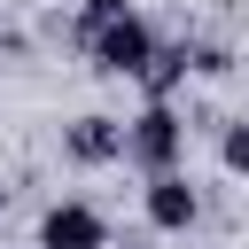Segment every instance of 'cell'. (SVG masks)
Listing matches in <instances>:
<instances>
[{
  "label": "cell",
  "instance_id": "3957f363",
  "mask_svg": "<svg viewBox=\"0 0 249 249\" xmlns=\"http://www.w3.org/2000/svg\"><path fill=\"white\" fill-rule=\"evenodd\" d=\"M62 156H70L78 171H101V163H124V117H101V109L70 117V124H62Z\"/></svg>",
  "mask_w": 249,
  "mask_h": 249
},
{
  "label": "cell",
  "instance_id": "8992f818",
  "mask_svg": "<svg viewBox=\"0 0 249 249\" xmlns=\"http://www.w3.org/2000/svg\"><path fill=\"white\" fill-rule=\"evenodd\" d=\"M187 70H195V47H187V39H156V54H148V70H140L132 86H140L148 101H171V93L187 86Z\"/></svg>",
  "mask_w": 249,
  "mask_h": 249
},
{
  "label": "cell",
  "instance_id": "30bf717a",
  "mask_svg": "<svg viewBox=\"0 0 249 249\" xmlns=\"http://www.w3.org/2000/svg\"><path fill=\"white\" fill-rule=\"evenodd\" d=\"M0 39H8V23H0Z\"/></svg>",
  "mask_w": 249,
  "mask_h": 249
},
{
  "label": "cell",
  "instance_id": "7a4b0ae2",
  "mask_svg": "<svg viewBox=\"0 0 249 249\" xmlns=\"http://www.w3.org/2000/svg\"><path fill=\"white\" fill-rule=\"evenodd\" d=\"M124 163L148 171H179L187 163V117L171 101H140V117H124Z\"/></svg>",
  "mask_w": 249,
  "mask_h": 249
},
{
  "label": "cell",
  "instance_id": "52a82bcc",
  "mask_svg": "<svg viewBox=\"0 0 249 249\" xmlns=\"http://www.w3.org/2000/svg\"><path fill=\"white\" fill-rule=\"evenodd\" d=\"M218 163H226L233 179H249V117H233V124L218 132Z\"/></svg>",
  "mask_w": 249,
  "mask_h": 249
},
{
  "label": "cell",
  "instance_id": "277c9868",
  "mask_svg": "<svg viewBox=\"0 0 249 249\" xmlns=\"http://www.w3.org/2000/svg\"><path fill=\"white\" fill-rule=\"evenodd\" d=\"M140 210H148V226H156V233H187V226L202 218V195H195V179H187V171H148Z\"/></svg>",
  "mask_w": 249,
  "mask_h": 249
},
{
  "label": "cell",
  "instance_id": "9c48e42d",
  "mask_svg": "<svg viewBox=\"0 0 249 249\" xmlns=\"http://www.w3.org/2000/svg\"><path fill=\"white\" fill-rule=\"evenodd\" d=\"M0 210H8V187H0Z\"/></svg>",
  "mask_w": 249,
  "mask_h": 249
},
{
  "label": "cell",
  "instance_id": "ba28073f",
  "mask_svg": "<svg viewBox=\"0 0 249 249\" xmlns=\"http://www.w3.org/2000/svg\"><path fill=\"white\" fill-rule=\"evenodd\" d=\"M195 70H202V78H218V70H233V54H226V47H195Z\"/></svg>",
  "mask_w": 249,
  "mask_h": 249
},
{
  "label": "cell",
  "instance_id": "5b68a950",
  "mask_svg": "<svg viewBox=\"0 0 249 249\" xmlns=\"http://www.w3.org/2000/svg\"><path fill=\"white\" fill-rule=\"evenodd\" d=\"M39 249H109V218L93 202H54L39 218Z\"/></svg>",
  "mask_w": 249,
  "mask_h": 249
},
{
  "label": "cell",
  "instance_id": "6da1fadb",
  "mask_svg": "<svg viewBox=\"0 0 249 249\" xmlns=\"http://www.w3.org/2000/svg\"><path fill=\"white\" fill-rule=\"evenodd\" d=\"M70 39H78V54H86L101 78H140V70H148V54H156V31H148V16H140V8H117V16H101V23L70 31Z\"/></svg>",
  "mask_w": 249,
  "mask_h": 249
}]
</instances>
